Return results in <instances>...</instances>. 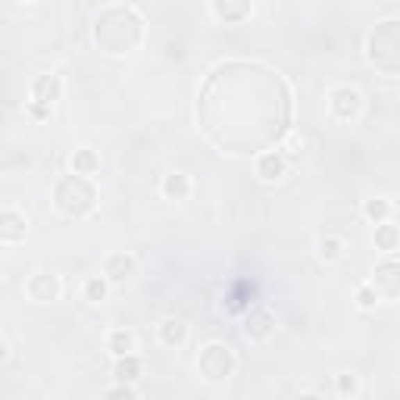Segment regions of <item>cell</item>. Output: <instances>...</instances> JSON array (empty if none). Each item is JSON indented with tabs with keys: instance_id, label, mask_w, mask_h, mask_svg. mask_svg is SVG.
I'll return each mask as SVG.
<instances>
[{
	"instance_id": "cell-1",
	"label": "cell",
	"mask_w": 400,
	"mask_h": 400,
	"mask_svg": "<svg viewBox=\"0 0 400 400\" xmlns=\"http://www.w3.org/2000/svg\"><path fill=\"white\" fill-rule=\"evenodd\" d=\"M200 369H203L206 378H225L231 372V353L222 344H206L203 353H200Z\"/></svg>"
},
{
	"instance_id": "cell-2",
	"label": "cell",
	"mask_w": 400,
	"mask_h": 400,
	"mask_svg": "<svg viewBox=\"0 0 400 400\" xmlns=\"http://www.w3.org/2000/svg\"><path fill=\"white\" fill-rule=\"evenodd\" d=\"M369 285L375 288V294H378V297H381V294H385V297H397V294H400V262L397 260L378 262Z\"/></svg>"
},
{
	"instance_id": "cell-3",
	"label": "cell",
	"mask_w": 400,
	"mask_h": 400,
	"mask_svg": "<svg viewBox=\"0 0 400 400\" xmlns=\"http://www.w3.org/2000/svg\"><path fill=\"white\" fill-rule=\"evenodd\" d=\"M360 106H362V97L353 88H335L331 91V112L338 119H353L360 112Z\"/></svg>"
},
{
	"instance_id": "cell-4",
	"label": "cell",
	"mask_w": 400,
	"mask_h": 400,
	"mask_svg": "<svg viewBox=\"0 0 400 400\" xmlns=\"http://www.w3.org/2000/svg\"><path fill=\"white\" fill-rule=\"evenodd\" d=\"M31 97L38 100V103H53L56 97H60V81L53 78V75H38L35 85H31Z\"/></svg>"
},
{
	"instance_id": "cell-5",
	"label": "cell",
	"mask_w": 400,
	"mask_h": 400,
	"mask_svg": "<svg viewBox=\"0 0 400 400\" xmlns=\"http://www.w3.org/2000/svg\"><path fill=\"white\" fill-rule=\"evenodd\" d=\"M28 294L35 300H53L56 294H60V285H56V278L53 275H47V272H38L35 278L28 281Z\"/></svg>"
},
{
	"instance_id": "cell-6",
	"label": "cell",
	"mask_w": 400,
	"mask_h": 400,
	"mask_svg": "<svg viewBox=\"0 0 400 400\" xmlns=\"http://www.w3.org/2000/svg\"><path fill=\"white\" fill-rule=\"evenodd\" d=\"M256 172H260V178H266V181H275V178H281L285 175V160H281V153H262L260 156V162H256Z\"/></svg>"
},
{
	"instance_id": "cell-7",
	"label": "cell",
	"mask_w": 400,
	"mask_h": 400,
	"mask_svg": "<svg viewBox=\"0 0 400 400\" xmlns=\"http://www.w3.org/2000/svg\"><path fill=\"white\" fill-rule=\"evenodd\" d=\"M131 269H135V260L125 253H112L106 256V275H110L112 281H125L131 275Z\"/></svg>"
},
{
	"instance_id": "cell-8",
	"label": "cell",
	"mask_w": 400,
	"mask_h": 400,
	"mask_svg": "<svg viewBox=\"0 0 400 400\" xmlns=\"http://www.w3.org/2000/svg\"><path fill=\"white\" fill-rule=\"evenodd\" d=\"M188 191H191V185H188V178H185V175H181V172L166 175V181H162V194H166V197L181 200Z\"/></svg>"
},
{
	"instance_id": "cell-9",
	"label": "cell",
	"mask_w": 400,
	"mask_h": 400,
	"mask_svg": "<svg viewBox=\"0 0 400 400\" xmlns=\"http://www.w3.org/2000/svg\"><path fill=\"white\" fill-rule=\"evenodd\" d=\"M3 222H6V228H3V241L6 244H12L19 235H25V228H16V225H25V219H19V212L12 210V206H6V210H3Z\"/></svg>"
},
{
	"instance_id": "cell-10",
	"label": "cell",
	"mask_w": 400,
	"mask_h": 400,
	"mask_svg": "<svg viewBox=\"0 0 400 400\" xmlns=\"http://www.w3.org/2000/svg\"><path fill=\"white\" fill-rule=\"evenodd\" d=\"M72 169H75L78 175H91L94 169H97V156H94L88 147L75 150V153H72Z\"/></svg>"
},
{
	"instance_id": "cell-11",
	"label": "cell",
	"mask_w": 400,
	"mask_h": 400,
	"mask_svg": "<svg viewBox=\"0 0 400 400\" xmlns=\"http://www.w3.org/2000/svg\"><path fill=\"white\" fill-rule=\"evenodd\" d=\"M397 241H400V231L394 228V225H378V228H375V244H378L381 250H394Z\"/></svg>"
},
{
	"instance_id": "cell-12",
	"label": "cell",
	"mask_w": 400,
	"mask_h": 400,
	"mask_svg": "<svg viewBox=\"0 0 400 400\" xmlns=\"http://www.w3.org/2000/svg\"><path fill=\"white\" fill-rule=\"evenodd\" d=\"M269 312H262V310H253L250 312V319H247V335H253V338H262L269 331Z\"/></svg>"
},
{
	"instance_id": "cell-13",
	"label": "cell",
	"mask_w": 400,
	"mask_h": 400,
	"mask_svg": "<svg viewBox=\"0 0 400 400\" xmlns=\"http://www.w3.org/2000/svg\"><path fill=\"white\" fill-rule=\"evenodd\" d=\"M131 347H135V338H131V331H122V328L110 331V350H112V353L122 356V353H128Z\"/></svg>"
},
{
	"instance_id": "cell-14",
	"label": "cell",
	"mask_w": 400,
	"mask_h": 400,
	"mask_svg": "<svg viewBox=\"0 0 400 400\" xmlns=\"http://www.w3.org/2000/svg\"><path fill=\"white\" fill-rule=\"evenodd\" d=\"M160 335H162V341H166V344H181V341H185V325H181L178 319H166L162 328H160Z\"/></svg>"
},
{
	"instance_id": "cell-15",
	"label": "cell",
	"mask_w": 400,
	"mask_h": 400,
	"mask_svg": "<svg viewBox=\"0 0 400 400\" xmlns=\"http://www.w3.org/2000/svg\"><path fill=\"white\" fill-rule=\"evenodd\" d=\"M319 253H322L325 260H341L344 244L338 241V238H322V241H319Z\"/></svg>"
},
{
	"instance_id": "cell-16",
	"label": "cell",
	"mask_w": 400,
	"mask_h": 400,
	"mask_svg": "<svg viewBox=\"0 0 400 400\" xmlns=\"http://www.w3.org/2000/svg\"><path fill=\"white\" fill-rule=\"evenodd\" d=\"M138 372H141V362H138L135 356L125 353V360L116 362V375H119V378H138Z\"/></svg>"
},
{
	"instance_id": "cell-17",
	"label": "cell",
	"mask_w": 400,
	"mask_h": 400,
	"mask_svg": "<svg viewBox=\"0 0 400 400\" xmlns=\"http://www.w3.org/2000/svg\"><path fill=\"white\" fill-rule=\"evenodd\" d=\"M388 210H391V206H388V203H385V200H381V197H375V200H366V216H369V219H375V222H378V225H381V219L388 216Z\"/></svg>"
},
{
	"instance_id": "cell-18",
	"label": "cell",
	"mask_w": 400,
	"mask_h": 400,
	"mask_svg": "<svg viewBox=\"0 0 400 400\" xmlns=\"http://www.w3.org/2000/svg\"><path fill=\"white\" fill-rule=\"evenodd\" d=\"M85 294H88V300H94V303H97V300H103L106 297V281L103 278H91L85 285Z\"/></svg>"
},
{
	"instance_id": "cell-19",
	"label": "cell",
	"mask_w": 400,
	"mask_h": 400,
	"mask_svg": "<svg viewBox=\"0 0 400 400\" xmlns=\"http://www.w3.org/2000/svg\"><path fill=\"white\" fill-rule=\"evenodd\" d=\"M356 297H360V306H375L378 303V294H375V288L372 285H366V288H360V294H356Z\"/></svg>"
}]
</instances>
